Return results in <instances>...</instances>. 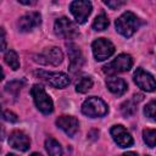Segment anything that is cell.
Segmentation results:
<instances>
[{"label": "cell", "mask_w": 156, "mask_h": 156, "mask_svg": "<svg viewBox=\"0 0 156 156\" xmlns=\"http://www.w3.org/2000/svg\"><path fill=\"white\" fill-rule=\"evenodd\" d=\"M139 26H140L139 18L136 17V15H134L130 11H127V12L122 13L116 20V30L126 38L132 37L136 32Z\"/></svg>", "instance_id": "cell-1"}, {"label": "cell", "mask_w": 156, "mask_h": 156, "mask_svg": "<svg viewBox=\"0 0 156 156\" xmlns=\"http://www.w3.org/2000/svg\"><path fill=\"white\" fill-rule=\"evenodd\" d=\"M30 95L33 98V101H34L37 108L41 113L50 115L54 111V102H52L51 98L49 96V94L45 91V89L41 85L34 84L30 88Z\"/></svg>", "instance_id": "cell-2"}, {"label": "cell", "mask_w": 156, "mask_h": 156, "mask_svg": "<svg viewBox=\"0 0 156 156\" xmlns=\"http://www.w3.org/2000/svg\"><path fill=\"white\" fill-rule=\"evenodd\" d=\"M82 112L85 116L91 117V118L104 117L108 112V106L100 98L90 96V98H88L83 102V105H82Z\"/></svg>", "instance_id": "cell-3"}, {"label": "cell", "mask_w": 156, "mask_h": 156, "mask_svg": "<svg viewBox=\"0 0 156 156\" xmlns=\"http://www.w3.org/2000/svg\"><path fill=\"white\" fill-rule=\"evenodd\" d=\"M133 66V58L128 54H121L118 55L113 61L108 62L102 67V71L107 76H115L122 72H127Z\"/></svg>", "instance_id": "cell-4"}, {"label": "cell", "mask_w": 156, "mask_h": 156, "mask_svg": "<svg viewBox=\"0 0 156 156\" xmlns=\"http://www.w3.org/2000/svg\"><path fill=\"white\" fill-rule=\"evenodd\" d=\"M33 60L40 65H50V66H58L63 61V54L60 48L52 46V48H46L38 55L33 56Z\"/></svg>", "instance_id": "cell-5"}, {"label": "cell", "mask_w": 156, "mask_h": 156, "mask_svg": "<svg viewBox=\"0 0 156 156\" xmlns=\"http://www.w3.org/2000/svg\"><path fill=\"white\" fill-rule=\"evenodd\" d=\"M54 32L57 37L63 39H74L79 35L78 27L67 17H60L54 23Z\"/></svg>", "instance_id": "cell-6"}, {"label": "cell", "mask_w": 156, "mask_h": 156, "mask_svg": "<svg viewBox=\"0 0 156 156\" xmlns=\"http://www.w3.org/2000/svg\"><path fill=\"white\" fill-rule=\"evenodd\" d=\"M93 55L96 61H104L113 55L115 52V45L105 38H98L91 44Z\"/></svg>", "instance_id": "cell-7"}, {"label": "cell", "mask_w": 156, "mask_h": 156, "mask_svg": "<svg viewBox=\"0 0 156 156\" xmlns=\"http://www.w3.org/2000/svg\"><path fill=\"white\" fill-rule=\"evenodd\" d=\"M69 10H71V13L73 15L76 22L79 24H83L87 22L88 17L90 16L93 6H91L90 1L76 0V1H72L69 4Z\"/></svg>", "instance_id": "cell-8"}, {"label": "cell", "mask_w": 156, "mask_h": 156, "mask_svg": "<svg viewBox=\"0 0 156 156\" xmlns=\"http://www.w3.org/2000/svg\"><path fill=\"white\" fill-rule=\"evenodd\" d=\"M35 74L40 79H43L44 82H46L48 84H50L54 88L62 89V88H65V87H67L69 84V77L66 73H62V72L38 71V72H35Z\"/></svg>", "instance_id": "cell-9"}, {"label": "cell", "mask_w": 156, "mask_h": 156, "mask_svg": "<svg viewBox=\"0 0 156 156\" xmlns=\"http://www.w3.org/2000/svg\"><path fill=\"white\" fill-rule=\"evenodd\" d=\"M134 82L140 89H143L145 91H149V93L154 91L155 88H156L154 76L151 73L144 71L141 67L136 68V71L134 72Z\"/></svg>", "instance_id": "cell-10"}, {"label": "cell", "mask_w": 156, "mask_h": 156, "mask_svg": "<svg viewBox=\"0 0 156 156\" xmlns=\"http://www.w3.org/2000/svg\"><path fill=\"white\" fill-rule=\"evenodd\" d=\"M110 134L113 139V141L119 147H129L133 145V138L129 134V132L121 124H116L110 129Z\"/></svg>", "instance_id": "cell-11"}, {"label": "cell", "mask_w": 156, "mask_h": 156, "mask_svg": "<svg viewBox=\"0 0 156 156\" xmlns=\"http://www.w3.org/2000/svg\"><path fill=\"white\" fill-rule=\"evenodd\" d=\"M67 54L69 58V71L72 73H77L80 71L84 63L83 54L76 44H67Z\"/></svg>", "instance_id": "cell-12"}, {"label": "cell", "mask_w": 156, "mask_h": 156, "mask_svg": "<svg viewBox=\"0 0 156 156\" xmlns=\"http://www.w3.org/2000/svg\"><path fill=\"white\" fill-rule=\"evenodd\" d=\"M41 23V16L39 12L32 11L24 13L18 20V29L20 32H30L35 27H38Z\"/></svg>", "instance_id": "cell-13"}, {"label": "cell", "mask_w": 156, "mask_h": 156, "mask_svg": "<svg viewBox=\"0 0 156 156\" xmlns=\"http://www.w3.org/2000/svg\"><path fill=\"white\" fill-rule=\"evenodd\" d=\"M56 126L63 130L68 136H74V134L78 132L79 128V122L76 117L73 116H67L62 115L56 119Z\"/></svg>", "instance_id": "cell-14"}, {"label": "cell", "mask_w": 156, "mask_h": 156, "mask_svg": "<svg viewBox=\"0 0 156 156\" xmlns=\"http://www.w3.org/2000/svg\"><path fill=\"white\" fill-rule=\"evenodd\" d=\"M7 143L11 147H13L18 151H27L30 145L28 135L22 130H13L10 134Z\"/></svg>", "instance_id": "cell-15"}, {"label": "cell", "mask_w": 156, "mask_h": 156, "mask_svg": "<svg viewBox=\"0 0 156 156\" xmlns=\"http://www.w3.org/2000/svg\"><path fill=\"white\" fill-rule=\"evenodd\" d=\"M106 87L112 94H115L117 96L123 95L127 91V88H128L126 80L122 79V78H117V77H110L106 80Z\"/></svg>", "instance_id": "cell-16"}, {"label": "cell", "mask_w": 156, "mask_h": 156, "mask_svg": "<svg viewBox=\"0 0 156 156\" xmlns=\"http://www.w3.org/2000/svg\"><path fill=\"white\" fill-rule=\"evenodd\" d=\"M45 149L49 156H62V146L54 138H48L45 140Z\"/></svg>", "instance_id": "cell-17"}, {"label": "cell", "mask_w": 156, "mask_h": 156, "mask_svg": "<svg viewBox=\"0 0 156 156\" xmlns=\"http://www.w3.org/2000/svg\"><path fill=\"white\" fill-rule=\"evenodd\" d=\"M4 60L6 62L7 66H10V68H12L13 71L20 68V60H18V55L16 54V51L13 50H7L5 52Z\"/></svg>", "instance_id": "cell-18"}, {"label": "cell", "mask_w": 156, "mask_h": 156, "mask_svg": "<svg viewBox=\"0 0 156 156\" xmlns=\"http://www.w3.org/2000/svg\"><path fill=\"white\" fill-rule=\"evenodd\" d=\"M108 24H110V22H108L107 16L105 13H100L99 16L95 17L91 27H93L94 30H104L108 27Z\"/></svg>", "instance_id": "cell-19"}, {"label": "cell", "mask_w": 156, "mask_h": 156, "mask_svg": "<svg viewBox=\"0 0 156 156\" xmlns=\"http://www.w3.org/2000/svg\"><path fill=\"white\" fill-rule=\"evenodd\" d=\"M91 87H93V79H91V77H82L78 80V83L76 84V91L77 93H80V94H84Z\"/></svg>", "instance_id": "cell-20"}, {"label": "cell", "mask_w": 156, "mask_h": 156, "mask_svg": "<svg viewBox=\"0 0 156 156\" xmlns=\"http://www.w3.org/2000/svg\"><path fill=\"white\" fill-rule=\"evenodd\" d=\"M135 102H136L135 100H128V101L123 102L121 105V112H122V115L126 116V117H129V116L134 115L135 111H136V104Z\"/></svg>", "instance_id": "cell-21"}, {"label": "cell", "mask_w": 156, "mask_h": 156, "mask_svg": "<svg viewBox=\"0 0 156 156\" xmlns=\"http://www.w3.org/2000/svg\"><path fill=\"white\" fill-rule=\"evenodd\" d=\"M143 139L149 147H154L156 144V130L155 129H144Z\"/></svg>", "instance_id": "cell-22"}, {"label": "cell", "mask_w": 156, "mask_h": 156, "mask_svg": "<svg viewBox=\"0 0 156 156\" xmlns=\"http://www.w3.org/2000/svg\"><path fill=\"white\" fill-rule=\"evenodd\" d=\"M0 117H2L5 121L11 122V123H15V122L18 121V117H17V115L15 112H12L10 110H6L1 105H0Z\"/></svg>", "instance_id": "cell-23"}, {"label": "cell", "mask_w": 156, "mask_h": 156, "mask_svg": "<svg viewBox=\"0 0 156 156\" xmlns=\"http://www.w3.org/2000/svg\"><path fill=\"white\" fill-rule=\"evenodd\" d=\"M22 85H23V82H20V80H12V82L7 83L5 88H6V91H7V93H10V94L17 96V94L20 93Z\"/></svg>", "instance_id": "cell-24"}, {"label": "cell", "mask_w": 156, "mask_h": 156, "mask_svg": "<svg viewBox=\"0 0 156 156\" xmlns=\"http://www.w3.org/2000/svg\"><path fill=\"white\" fill-rule=\"evenodd\" d=\"M155 110H156V104L155 100H151L145 107H144V115L150 118L151 121H155Z\"/></svg>", "instance_id": "cell-25"}, {"label": "cell", "mask_w": 156, "mask_h": 156, "mask_svg": "<svg viewBox=\"0 0 156 156\" xmlns=\"http://www.w3.org/2000/svg\"><path fill=\"white\" fill-rule=\"evenodd\" d=\"M104 4H105L106 6H108L110 9H112V10H116V9L121 7V6H123L126 2H124V1H121V0H115V1L108 0V1H104Z\"/></svg>", "instance_id": "cell-26"}, {"label": "cell", "mask_w": 156, "mask_h": 156, "mask_svg": "<svg viewBox=\"0 0 156 156\" xmlns=\"http://www.w3.org/2000/svg\"><path fill=\"white\" fill-rule=\"evenodd\" d=\"M5 48H6V35H5V30L0 28V51H4Z\"/></svg>", "instance_id": "cell-27"}, {"label": "cell", "mask_w": 156, "mask_h": 156, "mask_svg": "<svg viewBox=\"0 0 156 156\" xmlns=\"http://www.w3.org/2000/svg\"><path fill=\"white\" fill-rule=\"evenodd\" d=\"M4 138H5V128H4L2 124L0 123V141L4 140Z\"/></svg>", "instance_id": "cell-28"}, {"label": "cell", "mask_w": 156, "mask_h": 156, "mask_svg": "<svg viewBox=\"0 0 156 156\" xmlns=\"http://www.w3.org/2000/svg\"><path fill=\"white\" fill-rule=\"evenodd\" d=\"M121 156H138V154H136V152H134V151H128V152L122 154Z\"/></svg>", "instance_id": "cell-29"}, {"label": "cell", "mask_w": 156, "mask_h": 156, "mask_svg": "<svg viewBox=\"0 0 156 156\" xmlns=\"http://www.w3.org/2000/svg\"><path fill=\"white\" fill-rule=\"evenodd\" d=\"M20 4H24V5H33L35 4V1H23V0H18Z\"/></svg>", "instance_id": "cell-30"}, {"label": "cell", "mask_w": 156, "mask_h": 156, "mask_svg": "<svg viewBox=\"0 0 156 156\" xmlns=\"http://www.w3.org/2000/svg\"><path fill=\"white\" fill-rule=\"evenodd\" d=\"M4 79V71H2V68L0 67V80H2Z\"/></svg>", "instance_id": "cell-31"}, {"label": "cell", "mask_w": 156, "mask_h": 156, "mask_svg": "<svg viewBox=\"0 0 156 156\" xmlns=\"http://www.w3.org/2000/svg\"><path fill=\"white\" fill-rule=\"evenodd\" d=\"M30 156H43V155H40V154H38V152H33Z\"/></svg>", "instance_id": "cell-32"}, {"label": "cell", "mask_w": 156, "mask_h": 156, "mask_svg": "<svg viewBox=\"0 0 156 156\" xmlns=\"http://www.w3.org/2000/svg\"><path fill=\"white\" fill-rule=\"evenodd\" d=\"M6 156H17V155H15V154H7Z\"/></svg>", "instance_id": "cell-33"}]
</instances>
